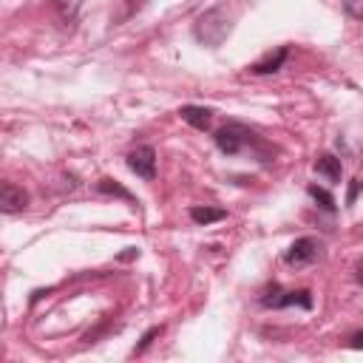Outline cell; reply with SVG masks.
Masks as SVG:
<instances>
[{
	"label": "cell",
	"mask_w": 363,
	"mask_h": 363,
	"mask_svg": "<svg viewBox=\"0 0 363 363\" xmlns=\"http://www.w3.org/2000/svg\"><path fill=\"white\" fill-rule=\"evenodd\" d=\"M213 139H216L218 150L227 153V156H238V153H244L247 147H252V150H269V145L261 142V136H258L255 130H250L247 125H241V122H227V125H221V128L213 133Z\"/></svg>",
	"instance_id": "2"
},
{
	"label": "cell",
	"mask_w": 363,
	"mask_h": 363,
	"mask_svg": "<svg viewBox=\"0 0 363 363\" xmlns=\"http://www.w3.org/2000/svg\"><path fill=\"white\" fill-rule=\"evenodd\" d=\"M159 332H162V326H150V329H147V332L142 335V340H139V346L133 349V354H142V352H145V349H147V346L153 343V337H156Z\"/></svg>",
	"instance_id": "14"
},
{
	"label": "cell",
	"mask_w": 363,
	"mask_h": 363,
	"mask_svg": "<svg viewBox=\"0 0 363 363\" xmlns=\"http://www.w3.org/2000/svg\"><path fill=\"white\" fill-rule=\"evenodd\" d=\"M48 3H51V9L57 11V17H60L62 23H71V20L77 17L79 6H82V0H48Z\"/></svg>",
	"instance_id": "11"
},
{
	"label": "cell",
	"mask_w": 363,
	"mask_h": 363,
	"mask_svg": "<svg viewBox=\"0 0 363 363\" xmlns=\"http://www.w3.org/2000/svg\"><path fill=\"white\" fill-rule=\"evenodd\" d=\"M26 204H28V193L23 187L11 184V182H3V187H0V210L6 216H11V213H20Z\"/></svg>",
	"instance_id": "6"
},
{
	"label": "cell",
	"mask_w": 363,
	"mask_h": 363,
	"mask_svg": "<svg viewBox=\"0 0 363 363\" xmlns=\"http://www.w3.org/2000/svg\"><path fill=\"white\" fill-rule=\"evenodd\" d=\"M309 196H312V199H315L326 213H335V207H337V204H335V196H332L329 190H323V187L312 184V187H309Z\"/></svg>",
	"instance_id": "13"
},
{
	"label": "cell",
	"mask_w": 363,
	"mask_h": 363,
	"mask_svg": "<svg viewBox=\"0 0 363 363\" xmlns=\"http://www.w3.org/2000/svg\"><path fill=\"white\" fill-rule=\"evenodd\" d=\"M286 57H289V48H286V45H281L275 54L269 51L267 57H261L258 62H252V65H250V71H252V74H275V71L284 65V60H286Z\"/></svg>",
	"instance_id": "7"
},
{
	"label": "cell",
	"mask_w": 363,
	"mask_h": 363,
	"mask_svg": "<svg viewBox=\"0 0 363 363\" xmlns=\"http://www.w3.org/2000/svg\"><path fill=\"white\" fill-rule=\"evenodd\" d=\"M343 9H346L349 17L363 20V0H343Z\"/></svg>",
	"instance_id": "15"
},
{
	"label": "cell",
	"mask_w": 363,
	"mask_h": 363,
	"mask_svg": "<svg viewBox=\"0 0 363 363\" xmlns=\"http://www.w3.org/2000/svg\"><path fill=\"white\" fill-rule=\"evenodd\" d=\"M261 306H267V309H284V306L312 309V295H309V289H281L278 284H272L264 289Z\"/></svg>",
	"instance_id": "3"
},
{
	"label": "cell",
	"mask_w": 363,
	"mask_h": 363,
	"mask_svg": "<svg viewBox=\"0 0 363 363\" xmlns=\"http://www.w3.org/2000/svg\"><path fill=\"white\" fill-rule=\"evenodd\" d=\"M354 278H357V284L363 286V261H360V264L354 267Z\"/></svg>",
	"instance_id": "18"
},
{
	"label": "cell",
	"mask_w": 363,
	"mask_h": 363,
	"mask_svg": "<svg viewBox=\"0 0 363 363\" xmlns=\"http://www.w3.org/2000/svg\"><path fill=\"white\" fill-rule=\"evenodd\" d=\"M315 173H318V176H323L326 182H340V176H343L340 159H337V156H332V153H320V156L315 159Z\"/></svg>",
	"instance_id": "8"
},
{
	"label": "cell",
	"mask_w": 363,
	"mask_h": 363,
	"mask_svg": "<svg viewBox=\"0 0 363 363\" xmlns=\"http://www.w3.org/2000/svg\"><path fill=\"white\" fill-rule=\"evenodd\" d=\"M128 167H130V173H136L139 179L153 182V179H156V150H153L150 145H139L136 150L128 153Z\"/></svg>",
	"instance_id": "5"
},
{
	"label": "cell",
	"mask_w": 363,
	"mask_h": 363,
	"mask_svg": "<svg viewBox=\"0 0 363 363\" xmlns=\"http://www.w3.org/2000/svg\"><path fill=\"white\" fill-rule=\"evenodd\" d=\"M179 113H182V119H184L187 125H193V128H199V130L210 128V119H213V111H210V108H201V105H182Z\"/></svg>",
	"instance_id": "9"
},
{
	"label": "cell",
	"mask_w": 363,
	"mask_h": 363,
	"mask_svg": "<svg viewBox=\"0 0 363 363\" xmlns=\"http://www.w3.org/2000/svg\"><path fill=\"white\" fill-rule=\"evenodd\" d=\"M349 346H352V349H363V332H354V335L349 337Z\"/></svg>",
	"instance_id": "17"
},
{
	"label": "cell",
	"mask_w": 363,
	"mask_h": 363,
	"mask_svg": "<svg viewBox=\"0 0 363 363\" xmlns=\"http://www.w3.org/2000/svg\"><path fill=\"white\" fill-rule=\"evenodd\" d=\"M320 258V241L312 238V235H303V238H295L289 244V250L284 252V261L289 267H306V264H315Z\"/></svg>",
	"instance_id": "4"
},
{
	"label": "cell",
	"mask_w": 363,
	"mask_h": 363,
	"mask_svg": "<svg viewBox=\"0 0 363 363\" xmlns=\"http://www.w3.org/2000/svg\"><path fill=\"white\" fill-rule=\"evenodd\" d=\"M190 218L196 224H213V221L227 218V210H221V207H190Z\"/></svg>",
	"instance_id": "10"
},
{
	"label": "cell",
	"mask_w": 363,
	"mask_h": 363,
	"mask_svg": "<svg viewBox=\"0 0 363 363\" xmlns=\"http://www.w3.org/2000/svg\"><path fill=\"white\" fill-rule=\"evenodd\" d=\"M363 190V179H354L352 184H349V193H346V207H352L354 204V199H357V193Z\"/></svg>",
	"instance_id": "16"
},
{
	"label": "cell",
	"mask_w": 363,
	"mask_h": 363,
	"mask_svg": "<svg viewBox=\"0 0 363 363\" xmlns=\"http://www.w3.org/2000/svg\"><path fill=\"white\" fill-rule=\"evenodd\" d=\"M241 6L235 0H221L216 3L213 9H207L204 14H199L196 26H193V34L201 45H221L230 34H233V26H235V17H238Z\"/></svg>",
	"instance_id": "1"
},
{
	"label": "cell",
	"mask_w": 363,
	"mask_h": 363,
	"mask_svg": "<svg viewBox=\"0 0 363 363\" xmlns=\"http://www.w3.org/2000/svg\"><path fill=\"white\" fill-rule=\"evenodd\" d=\"M96 190H99V193H108V196H119V199H125V201H136L133 193L125 190V187H122L119 182H113V179H99V182H96Z\"/></svg>",
	"instance_id": "12"
}]
</instances>
